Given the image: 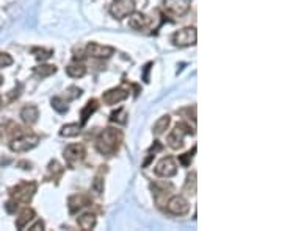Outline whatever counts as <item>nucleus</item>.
<instances>
[{
	"label": "nucleus",
	"mask_w": 282,
	"mask_h": 231,
	"mask_svg": "<svg viewBox=\"0 0 282 231\" xmlns=\"http://www.w3.org/2000/svg\"><path fill=\"white\" fill-rule=\"evenodd\" d=\"M63 156L66 163L69 164V167H76L80 163H83V160L87 158V149H85L83 144H70V146L64 149Z\"/></svg>",
	"instance_id": "nucleus-6"
},
{
	"label": "nucleus",
	"mask_w": 282,
	"mask_h": 231,
	"mask_svg": "<svg viewBox=\"0 0 282 231\" xmlns=\"http://www.w3.org/2000/svg\"><path fill=\"white\" fill-rule=\"evenodd\" d=\"M32 53L35 55V58L38 61H46V60H49V58L53 55V50H49V49H33L32 50Z\"/></svg>",
	"instance_id": "nucleus-28"
},
{
	"label": "nucleus",
	"mask_w": 282,
	"mask_h": 231,
	"mask_svg": "<svg viewBox=\"0 0 282 231\" xmlns=\"http://www.w3.org/2000/svg\"><path fill=\"white\" fill-rule=\"evenodd\" d=\"M129 97V91L125 88H113L102 94V102L105 105H118Z\"/></svg>",
	"instance_id": "nucleus-12"
},
{
	"label": "nucleus",
	"mask_w": 282,
	"mask_h": 231,
	"mask_svg": "<svg viewBox=\"0 0 282 231\" xmlns=\"http://www.w3.org/2000/svg\"><path fill=\"white\" fill-rule=\"evenodd\" d=\"M50 103H52V108L56 111V112H60V114H64L67 112V100H64L63 97H53L50 100Z\"/></svg>",
	"instance_id": "nucleus-24"
},
{
	"label": "nucleus",
	"mask_w": 282,
	"mask_h": 231,
	"mask_svg": "<svg viewBox=\"0 0 282 231\" xmlns=\"http://www.w3.org/2000/svg\"><path fill=\"white\" fill-rule=\"evenodd\" d=\"M151 67H152V63H148L146 66H145V74H143V80L148 83L149 81V70H151Z\"/></svg>",
	"instance_id": "nucleus-37"
},
{
	"label": "nucleus",
	"mask_w": 282,
	"mask_h": 231,
	"mask_svg": "<svg viewBox=\"0 0 282 231\" xmlns=\"http://www.w3.org/2000/svg\"><path fill=\"white\" fill-rule=\"evenodd\" d=\"M151 189H152V195H154V201L159 208L165 206L168 198L171 197V192L174 191V187L171 183H165V181H155L151 183Z\"/></svg>",
	"instance_id": "nucleus-5"
},
{
	"label": "nucleus",
	"mask_w": 282,
	"mask_h": 231,
	"mask_svg": "<svg viewBox=\"0 0 282 231\" xmlns=\"http://www.w3.org/2000/svg\"><path fill=\"white\" fill-rule=\"evenodd\" d=\"M80 132H82V125H79V124H66V125L61 127L60 135L63 138H76V136L80 135Z\"/></svg>",
	"instance_id": "nucleus-22"
},
{
	"label": "nucleus",
	"mask_w": 282,
	"mask_h": 231,
	"mask_svg": "<svg viewBox=\"0 0 282 231\" xmlns=\"http://www.w3.org/2000/svg\"><path fill=\"white\" fill-rule=\"evenodd\" d=\"M18 208H19V203H18V201H14V200L7 201V205H5V209H7L10 214H14V212L18 211Z\"/></svg>",
	"instance_id": "nucleus-34"
},
{
	"label": "nucleus",
	"mask_w": 282,
	"mask_h": 231,
	"mask_svg": "<svg viewBox=\"0 0 282 231\" xmlns=\"http://www.w3.org/2000/svg\"><path fill=\"white\" fill-rule=\"evenodd\" d=\"M197 41V32L194 27L180 28L173 35V44L177 47H190L194 46Z\"/></svg>",
	"instance_id": "nucleus-7"
},
{
	"label": "nucleus",
	"mask_w": 282,
	"mask_h": 231,
	"mask_svg": "<svg viewBox=\"0 0 282 231\" xmlns=\"http://www.w3.org/2000/svg\"><path fill=\"white\" fill-rule=\"evenodd\" d=\"M42 229H44V222H42V220H36L30 226V231H42Z\"/></svg>",
	"instance_id": "nucleus-36"
},
{
	"label": "nucleus",
	"mask_w": 282,
	"mask_h": 231,
	"mask_svg": "<svg viewBox=\"0 0 282 231\" xmlns=\"http://www.w3.org/2000/svg\"><path fill=\"white\" fill-rule=\"evenodd\" d=\"M85 50H87V55H90L91 58H99V60H107L111 55H115V49L113 47L97 44V42H90Z\"/></svg>",
	"instance_id": "nucleus-13"
},
{
	"label": "nucleus",
	"mask_w": 282,
	"mask_h": 231,
	"mask_svg": "<svg viewBox=\"0 0 282 231\" xmlns=\"http://www.w3.org/2000/svg\"><path fill=\"white\" fill-rule=\"evenodd\" d=\"M21 118L27 125H33L38 122L39 118V109L35 105H27L21 109Z\"/></svg>",
	"instance_id": "nucleus-16"
},
{
	"label": "nucleus",
	"mask_w": 282,
	"mask_h": 231,
	"mask_svg": "<svg viewBox=\"0 0 282 231\" xmlns=\"http://www.w3.org/2000/svg\"><path fill=\"white\" fill-rule=\"evenodd\" d=\"M155 175L157 177H162V178H171L177 173V163L174 158L171 156H166L163 160H160L155 166Z\"/></svg>",
	"instance_id": "nucleus-11"
},
{
	"label": "nucleus",
	"mask_w": 282,
	"mask_h": 231,
	"mask_svg": "<svg viewBox=\"0 0 282 231\" xmlns=\"http://www.w3.org/2000/svg\"><path fill=\"white\" fill-rule=\"evenodd\" d=\"M191 0H163V8L174 18H182L190 11Z\"/></svg>",
	"instance_id": "nucleus-9"
},
{
	"label": "nucleus",
	"mask_w": 282,
	"mask_h": 231,
	"mask_svg": "<svg viewBox=\"0 0 282 231\" xmlns=\"http://www.w3.org/2000/svg\"><path fill=\"white\" fill-rule=\"evenodd\" d=\"M194 153H196V146L193 147V150H191V152H187L185 155L179 156V163H180L183 167H188V166L191 164V160H193Z\"/></svg>",
	"instance_id": "nucleus-30"
},
{
	"label": "nucleus",
	"mask_w": 282,
	"mask_h": 231,
	"mask_svg": "<svg viewBox=\"0 0 282 231\" xmlns=\"http://www.w3.org/2000/svg\"><path fill=\"white\" fill-rule=\"evenodd\" d=\"M187 135H194V132L191 130V127L187 125V124H182V122L177 124V125L174 127L173 132L168 135V139H166L168 146L171 147L173 150L182 149V147H183V139H185Z\"/></svg>",
	"instance_id": "nucleus-4"
},
{
	"label": "nucleus",
	"mask_w": 282,
	"mask_h": 231,
	"mask_svg": "<svg viewBox=\"0 0 282 231\" xmlns=\"http://www.w3.org/2000/svg\"><path fill=\"white\" fill-rule=\"evenodd\" d=\"M35 217H36V212L32 208H25L19 214V217L16 219V228L18 229H24L25 226H28V223H30Z\"/></svg>",
	"instance_id": "nucleus-18"
},
{
	"label": "nucleus",
	"mask_w": 282,
	"mask_h": 231,
	"mask_svg": "<svg viewBox=\"0 0 282 231\" xmlns=\"http://www.w3.org/2000/svg\"><path fill=\"white\" fill-rule=\"evenodd\" d=\"M179 114L182 116H187V119H191L193 122H196V106H187V108H183L179 111Z\"/></svg>",
	"instance_id": "nucleus-32"
},
{
	"label": "nucleus",
	"mask_w": 282,
	"mask_h": 231,
	"mask_svg": "<svg viewBox=\"0 0 282 231\" xmlns=\"http://www.w3.org/2000/svg\"><path fill=\"white\" fill-rule=\"evenodd\" d=\"M169 124H171V118H169L168 114H166V116H162V118L154 124V127H152V133H154L155 136L163 135V133L166 132V130H168Z\"/></svg>",
	"instance_id": "nucleus-21"
},
{
	"label": "nucleus",
	"mask_w": 282,
	"mask_h": 231,
	"mask_svg": "<svg viewBox=\"0 0 282 231\" xmlns=\"http://www.w3.org/2000/svg\"><path fill=\"white\" fill-rule=\"evenodd\" d=\"M127 118H129V116H127V112H125V109L124 108H119V109H116V111H113L111 112V116H110V121L111 122H116V124H125L127 122Z\"/></svg>",
	"instance_id": "nucleus-27"
},
{
	"label": "nucleus",
	"mask_w": 282,
	"mask_h": 231,
	"mask_svg": "<svg viewBox=\"0 0 282 231\" xmlns=\"http://www.w3.org/2000/svg\"><path fill=\"white\" fill-rule=\"evenodd\" d=\"M0 106H2V97H0Z\"/></svg>",
	"instance_id": "nucleus-40"
},
{
	"label": "nucleus",
	"mask_w": 282,
	"mask_h": 231,
	"mask_svg": "<svg viewBox=\"0 0 282 231\" xmlns=\"http://www.w3.org/2000/svg\"><path fill=\"white\" fill-rule=\"evenodd\" d=\"M35 74L41 78H47V77L56 74V66L55 64H39L35 67Z\"/></svg>",
	"instance_id": "nucleus-23"
},
{
	"label": "nucleus",
	"mask_w": 282,
	"mask_h": 231,
	"mask_svg": "<svg viewBox=\"0 0 282 231\" xmlns=\"http://www.w3.org/2000/svg\"><path fill=\"white\" fill-rule=\"evenodd\" d=\"M77 223H79V226L83 231L93 229L96 226V223H97L96 214H93V212H83L82 215H79V217H77Z\"/></svg>",
	"instance_id": "nucleus-17"
},
{
	"label": "nucleus",
	"mask_w": 282,
	"mask_h": 231,
	"mask_svg": "<svg viewBox=\"0 0 282 231\" xmlns=\"http://www.w3.org/2000/svg\"><path fill=\"white\" fill-rule=\"evenodd\" d=\"M2 84H4V77L0 75V86H2Z\"/></svg>",
	"instance_id": "nucleus-39"
},
{
	"label": "nucleus",
	"mask_w": 282,
	"mask_h": 231,
	"mask_svg": "<svg viewBox=\"0 0 282 231\" xmlns=\"http://www.w3.org/2000/svg\"><path fill=\"white\" fill-rule=\"evenodd\" d=\"M13 64V58L11 55L5 53V52H0V67H8Z\"/></svg>",
	"instance_id": "nucleus-33"
},
{
	"label": "nucleus",
	"mask_w": 282,
	"mask_h": 231,
	"mask_svg": "<svg viewBox=\"0 0 282 231\" xmlns=\"http://www.w3.org/2000/svg\"><path fill=\"white\" fill-rule=\"evenodd\" d=\"M36 189H38V184L35 181H22L14 187H11L10 197L11 200L18 201L19 205H27V203H30L32 198L35 197Z\"/></svg>",
	"instance_id": "nucleus-2"
},
{
	"label": "nucleus",
	"mask_w": 282,
	"mask_h": 231,
	"mask_svg": "<svg viewBox=\"0 0 282 231\" xmlns=\"http://www.w3.org/2000/svg\"><path fill=\"white\" fill-rule=\"evenodd\" d=\"M166 211L173 215H183L190 211V203L185 197L182 195H171L166 201Z\"/></svg>",
	"instance_id": "nucleus-10"
},
{
	"label": "nucleus",
	"mask_w": 282,
	"mask_h": 231,
	"mask_svg": "<svg viewBox=\"0 0 282 231\" xmlns=\"http://www.w3.org/2000/svg\"><path fill=\"white\" fill-rule=\"evenodd\" d=\"M19 166H24V167H21V169H25V170H27V169H32V164L27 163V161H21Z\"/></svg>",
	"instance_id": "nucleus-38"
},
{
	"label": "nucleus",
	"mask_w": 282,
	"mask_h": 231,
	"mask_svg": "<svg viewBox=\"0 0 282 231\" xmlns=\"http://www.w3.org/2000/svg\"><path fill=\"white\" fill-rule=\"evenodd\" d=\"M66 74H67L70 78H82V77L87 75V66L82 64V63H79V61H76V63L69 64V66L66 67Z\"/></svg>",
	"instance_id": "nucleus-20"
},
{
	"label": "nucleus",
	"mask_w": 282,
	"mask_h": 231,
	"mask_svg": "<svg viewBox=\"0 0 282 231\" xmlns=\"http://www.w3.org/2000/svg\"><path fill=\"white\" fill-rule=\"evenodd\" d=\"M41 138L38 135L33 133H25V135H19L16 138H13L10 142V150L14 153H24L35 149L39 144Z\"/></svg>",
	"instance_id": "nucleus-3"
},
{
	"label": "nucleus",
	"mask_w": 282,
	"mask_h": 231,
	"mask_svg": "<svg viewBox=\"0 0 282 231\" xmlns=\"http://www.w3.org/2000/svg\"><path fill=\"white\" fill-rule=\"evenodd\" d=\"M183 192L185 194H196V172H191L187 175L185 184H183Z\"/></svg>",
	"instance_id": "nucleus-25"
},
{
	"label": "nucleus",
	"mask_w": 282,
	"mask_h": 231,
	"mask_svg": "<svg viewBox=\"0 0 282 231\" xmlns=\"http://www.w3.org/2000/svg\"><path fill=\"white\" fill-rule=\"evenodd\" d=\"M133 11H135V0H115L110 7V14L118 21L129 18Z\"/></svg>",
	"instance_id": "nucleus-8"
},
{
	"label": "nucleus",
	"mask_w": 282,
	"mask_h": 231,
	"mask_svg": "<svg viewBox=\"0 0 282 231\" xmlns=\"http://www.w3.org/2000/svg\"><path fill=\"white\" fill-rule=\"evenodd\" d=\"M91 189H93L96 194H102V192H104V178H102L101 175H97V177L93 180Z\"/></svg>",
	"instance_id": "nucleus-31"
},
{
	"label": "nucleus",
	"mask_w": 282,
	"mask_h": 231,
	"mask_svg": "<svg viewBox=\"0 0 282 231\" xmlns=\"http://www.w3.org/2000/svg\"><path fill=\"white\" fill-rule=\"evenodd\" d=\"M90 205H91V198L85 194H74L67 198V209L70 214H76Z\"/></svg>",
	"instance_id": "nucleus-14"
},
{
	"label": "nucleus",
	"mask_w": 282,
	"mask_h": 231,
	"mask_svg": "<svg viewBox=\"0 0 282 231\" xmlns=\"http://www.w3.org/2000/svg\"><path fill=\"white\" fill-rule=\"evenodd\" d=\"M47 172H49V178L52 180H56V178H60L61 177V173H63V167L58 161H50L49 163V167H47Z\"/></svg>",
	"instance_id": "nucleus-26"
},
{
	"label": "nucleus",
	"mask_w": 282,
	"mask_h": 231,
	"mask_svg": "<svg viewBox=\"0 0 282 231\" xmlns=\"http://www.w3.org/2000/svg\"><path fill=\"white\" fill-rule=\"evenodd\" d=\"M64 92H66V100H76L83 94V91L80 88H77V86H69Z\"/></svg>",
	"instance_id": "nucleus-29"
},
{
	"label": "nucleus",
	"mask_w": 282,
	"mask_h": 231,
	"mask_svg": "<svg viewBox=\"0 0 282 231\" xmlns=\"http://www.w3.org/2000/svg\"><path fill=\"white\" fill-rule=\"evenodd\" d=\"M99 109V102H97V100H90V102L87 103V105H85L83 106V109L80 111V118H82V125H85V124H87L88 121H90V118H91V116L96 112Z\"/></svg>",
	"instance_id": "nucleus-19"
},
{
	"label": "nucleus",
	"mask_w": 282,
	"mask_h": 231,
	"mask_svg": "<svg viewBox=\"0 0 282 231\" xmlns=\"http://www.w3.org/2000/svg\"><path fill=\"white\" fill-rule=\"evenodd\" d=\"M122 139H124V135L121 130L108 127L99 133L96 139V149L104 156H111L119 150Z\"/></svg>",
	"instance_id": "nucleus-1"
},
{
	"label": "nucleus",
	"mask_w": 282,
	"mask_h": 231,
	"mask_svg": "<svg viewBox=\"0 0 282 231\" xmlns=\"http://www.w3.org/2000/svg\"><path fill=\"white\" fill-rule=\"evenodd\" d=\"M151 19L143 13H136L133 11L129 16V27L133 30H146L148 27H151Z\"/></svg>",
	"instance_id": "nucleus-15"
},
{
	"label": "nucleus",
	"mask_w": 282,
	"mask_h": 231,
	"mask_svg": "<svg viewBox=\"0 0 282 231\" xmlns=\"http://www.w3.org/2000/svg\"><path fill=\"white\" fill-rule=\"evenodd\" d=\"M163 150V146H162V142L160 141H155L152 146H151V149H149V153H152V155H155V153H159V152H162Z\"/></svg>",
	"instance_id": "nucleus-35"
}]
</instances>
